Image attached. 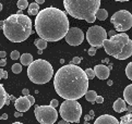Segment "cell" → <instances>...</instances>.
<instances>
[{"label": "cell", "mask_w": 132, "mask_h": 124, "mask_svg": "<svg viewBox=\"0 0 132 124\" xmlns=\"http://www.w3.org/2000/svg\"><path fill=\"white\" fill-rule=\"evenodd\" d=\"M54 87L61 98L78 100L88 90V78L80 66L67 64L57 71L54 77Z\"/></svg>", "instance_id": "6da1fadb"}, {"label": "cell", "mask_w": 132, "mask_h": 124, "mask_svg": "<svg viewBox=\"0 0 132 124\" xmlns=\"http://www.w3.org/2000/svg\"><path fill=\"white\" fill-rule=\"evenodd\" d=\"M69 28L67 14L58 8H45L36 15V33L38 34L39 38H43L46 41H58L62 39Z\"/></svg>", "instance_id": "7a4b0ae2"}, {"label": "cell", "mask_w": 132, "mask_h": 124, "mask_svg": "<svg viewBox=\"0 0 132 124\" xmlns=\"http://www.w3.org/2000/svg\"><path fill=\"white\" fill-rule=\"evenodd\" d=\"M3 34L12 42L26 40L33 33L31 19L24 14H12L3 21Z\"/></svg>", "instance_id": "3957f363"}, {"label": "cell", "mask_w": 132, "mask_h": 124, "mask_svg": "<svg viewBox=\"0 0 132 124\" xmlns=\"http://www.w3.org/2000/svg\"><path fill=\"white\" fill-rule=\"evenodd\" d=\"M63 6L69 15L87 23H94L101 0H63Z\"/></svg>", "instance_id": "277c9868"}, {"label": "cell", "mask_w": 132, "mask_h": 124, "mask_svg": "<svg viewBox=\"0 0 132 124\" xmlns=\"http://www.w3.org/2000/svg\"><path fill=\"white\" fill-rule=\"evenodd\" d=\"M103 47L107 55L118 60H126L132 56V40L126 33H119L110 39H105Z\"/></svg>", "instance_id": "5b68a950"}, {"label": "cell", "mask_w": 132, "mask_h": 124, "mask_svg": "<svg viewBox=\"0 0 132 124\" xmlns=\"http://www.w3.org/2000/svg\"><path fill=\"white\" fill-rule=\"evenodd\" d=\"M27 76L34 84H46L54 76V69L48 61L44 59L33 60L27 65Z\"/></svg>", "instance_id": "8992f818"}, {"label": "cell", "mask_w": 132, "mask_h": 124, "mask_svg": "<svg viewBox=\"0 0 132 124\" xmlns=\"http://www.w3.org/2000/svg\"><path fill=\"white\" fill-rule=\"evenodd\" d=\"M60 116L64 121L78 123L82 116V106L77 100L64 99V101L60 106Z\"/></svg>", "instance_id": "52a82bcc"}, {"label": "cell", "mask_w": 132, "mask_h": 124, "mask_svg": "<svg viewBox=\"0 0 132 124\" xmlns=\"http://www.w3.org/2000/svg\"><path fill=\"white\" fill-rule=\"evenodd\" d=\"M110 22L115 26L116 31L125 33L132 27V14L127 10H120L112 14Z\"/></svg>", "instance_id": "ba28073f"}, {"label": "cell", "mask_w": 132, "mask_h": 124, "mask_svg": "<svg viewBox=\"0 0 132 124\" xmlns=\"http://www.w3.org/2000/svg\"><path fill=\"white\" fill-rule=\"evenodd\" d=\"M36 120L40 124H54L58 119V112L56 108L49 106H37L34 110Z\"/></svg>", "instance_id": "9c48e42d"}, {"label": "cell", "mask_w": 132, "mask_h": 124, "mask_svg": "<svg viewBox=\"0 0 132 124\" xmlns=\"http://www.w3.org/2000/svg\"><path fill=\"white\" fill-rule=\"evenodd\" d=\"M86 39L92 47L101 48L103 47L104 40L107 39V32L105 31V28L100 25H94L87 30Z\"/></svg>", "instance_id": "30bf717a"}, {"label": "cell", "mask_w": 132, "mask_h": 124, "mask_svg": "<svg viewBox=\"0 0 132 124\" xmlns=\"http://www.w3.org/2000/svg\"><path fill=\"white\" fill-rule=\"evenodd\" d=\"M64 38H65V41L70 46H79L84 40V33L79 27H71L68 30Z\"/></svg>", "instance_id": "8fae6325"}, {"label": "cell", "mask_w": 132, "mask_h": 124, "mask_svg": "<svg viewBox=\"0 0 132 124\" xmlns=\"http://www.w3.org/2000/svg\"><path fill=\"white\" fill-rule=\"evenodd\" d=\"M31 102L29 101V99L26 98V96L24 97H19L18 99H15V103H14V107L16 109V111H20V112H26L29 111V109L31 108Z\"/></svg>", "instance_id": "7c38bea8"}, {"label": "cell", "mask_w": 132, "mask_h": 124, "mask_svg": "<svg viewBox=\"0 0 132 124\" xmlns=\"http://www.w3.org/2000/svg\"><path fill=\"white\" fill-rule=\"evenodd\" d=\"M94 72H95V76H97L100 79H107L109 77L110 70L104 64H97L94 68Z\"/></svg>", "instance_id": "4fadbf2b"}, {"label": "cell", "mask_w": 132, "mask_h": 124, "mask_svg": "<svg viewBox=\"0 0 132 124\" xmlns=\"http://www.w3.org/2000/svg\"><path fill=\"white\" fill-rule=\"evenodd\" d=\"M94 124H119V121L110 114H103L96 119Z\"/></svg>", "instance_id": "5bb4252c"}, {"label": "cell", "mask_w": 132, "mask_h": 124, "mask_svg": "<svg viewBox=\"0 0 132 124\" xmlns=\"http://www.w3.org/2000/svg\"><path fill=\"white\" fill-rule=\"evenodd\" d=\"M112 108H114V110L116 112H118V113L123 112V111H126V109H127L126 101L123 99H121V98H118L116 101L114 102V106H112Z\"/></svg>", "instance_id": "9a60e30c"}, {"label": "cell", "mask_w": 132, "mask_h": 124, "mask_svg": "<svg viewBox=\"0 0 132 124\" xmlns=\"http://www.w3.org/2000/svg\"><path fill=\"white\" fill-rule=\"evenodd\" d=\"M123 100L128 104L132 106V84L128 85V86L125 88V90H123Z\"/></svg>", "instance_id": "2e32d148"}, {"label": "cell", "mask_w": 132, "mask_h": 124, "mask_svg": "<svg viewBox=\"0 0 132 124\" xmlns=\"http://www.w3.org/2000/svg\"><path fill=\"white\" fill-rule=\"evenodd\" d=\"M7 99H8V94L6 92V89H4L3 85L0 83V109L6 104Z\"/></svg>", "instance_id": "e0dca14e"}, {"label": "cell", "mask_w": 132, "mask_h": 124, "mask_svg": "<svg viewBox=\"0 0 132 124\" xmlns=\"http://www.w3.org/2000/svg\"><path fill=\"white\" fill-rule=\"evenodd\" d=\"M20 61L22 65H30L33 62V56L31 54H23L22 56H20Z\"/></svg>", "instance_id": "ac0fdd59"}, {"label": "cell", "mask_w": 132, "mask_h": 124, "mask_svg": "<svg viewBox=\"0 0 132 124\" xmlns=\"http://www.w3.org/2000/svg\"><path fill=\"white\" fill-rule=\"evenodd\" d=\"M84 96H85V99L87 100V101L94 103V102H95V100H96L97 94H96L95 90H87V92L85 93V95H84Z\"/></svg>", "instance_id": "d6986e66"}, {"label": "cell", "mask_w": 132, "mask_h": 124, "mask_svg": "<svg viewBox=\"0 0 132 124\" xmlns=\"http://www.w3.org/2000/svg\"><path fill=\"white\" fill-rule=\"evenodd\" d=\"M108 17V12L105 9H98L96 12V19L100 21H105Z\"/></svg>", "instance_id": "ffe728a7"}, {"label": "cell", "mask_w": 132, "mask_h": 124, "mask_svg": "<svg viewBox=\"0 0 132 124\" xmlns=\"http://www.w3.org/2000/svg\"><path fill=\"white\" fill-rule=\"evenodd\" d=\"M34 44H35V46L37 47V48L42 49V50H44L47 47V41L45 39H43V38H37V39H35Z\"/></svg>", "instance_id": "44dd1931"}, {"label": "cell", "mask_w": 132, "mask_h": 124, "mask_svg": "<svg viewBox=\"0 0 132 124\" xmlns=\"http://www.w3.org/2000/svg\"><path fill=\"white\" fill-rule=\"evenodd\" d=\"M119 124H132V112L127 113L126 116L122 117L119 121Z\"/></svg>", "instance_id": "7402d4cb"}, {"label": "cell", "mask_w": 132, "mask_h": 124, "mask_svg": "<svg viewBox=\"0 0 132 124\" xmlns=\"http://www.w3.org/2000/svg\"><path fill=\"white\" fill-rule=\"evenodd\" d=\"M16 4L20 10H25V9L29 7V1H27V0H18Z\"/></svg>", "instance_id": "603a6c76"}, {"label": "cell", "mask_w": 132, "mask_h": 124, "mask_svg": "<svg viewBox=\"0 0 132 124\" xmlns=\"http://www.w3.org/2000/svg\"><path fill=\"white\" fill-rule=\"evenodd\" d=\"M12 72L14 73V74H19V73H21L22 72V64L21 63H14L12 65Z\"/></svg>", "instance_id": "cb8c5ba5"}, {"label": "cell", "mask_w": 132, "mask_h": 124, "mask_svg": "<svg viewBox=\"0 0 132 124\" xmlns=\"http://www.w3.org/2000/svg\"><path fill=\"white\" fill-rule=\"evenodd\" d=\"M126 75H127V77H128L129 79L132 81V61L129 62V64L127 65V68H126Z\"/></svg>", "instance_id": "d4e9b609"}, {"label": "cell", "mask_w": 132, "mask_h": 124, "mask_svg": "<svg viewBox=\"0 0 132 124\" xmlns=\"http://www.w3.org/2000/svg\"><path fill=\"white\" fill-rule=\"evenodd\" d=\"M84 72H85L88 81H89V79H93L94 77H95V72H94V69H86L85 71H84Z\"/></svg>", "instance_id": "484cf974"}, {"label": "cell", "mask_w": 132, "mask_h": 124, "mask_svg": "<svg viewBox=\"0 0 132 124\" xmlns=\"http://www.w3.org/2000/svg\"><path fill=\"white\" fill-rule=\"evenodd\" d=\"M11 59L12 60H18V59H20V52H19L18 50H13L11 52Z\"/></svg>", "instance_id": "4316f807"}, {"label": "cell", "mask_w": 132, "mask_h": 124, "mask_svg": "<svg viewBox=\"0 0 132 124\" xmlns=\"http://www.w3.org/2000/svg\"><path fill=\"white\" fill-rule=\"evenodd\" d=\"M27 12H29V14L30 15H37V14H38V12H39V10L38 9H29V10H27Z\"/></svg>", "instance_id": "83f0119b"}, {"label": "cell", "mask_w": 132, "mask_h": 124, "mask_svg": "<svg viewBox=\"0 0 132 124\" xmlns=\"http://www.w3.org/2000/svg\"><path fill=\"white\" fill-rule=\"evenodd\" d=\"M81 58H80V57H74V58L71 60V63L72 64H75V65H77V64H79L80 63V62H81Z\"/></svg>", "instance_id": "f1b7e54d"}, {"label": "cell", "mask_w": 132, "mask_h": 124, "mask_svg": "<svg viewBox=\"0 0 132 124\" xmlns=\"http://www.w3.org/2000/svg\"><path fill=\"white\" fill-rule=\"evenodd\" d=\"M50 106L53 107V108H57V107L59 106V101H58L57 99H53V100L50 101Z\"/></svg>", "instance_id": "f546056e"}, {"label": "cell", "mask_w": 132, "mask_h": 124, "mask_svg": "<svg viewBox=\"0 0 132 124\" xmlns=\"http://www.w3.org/2000/svg\"><path fill=\"white\" fill-rule=\"evenodd\" d=\"M8 78V73L7 71H3L2 69H0V78Z\"/></svg>", "instance_id": "4dcf8cb0"}, {"label": "cell", "mask_w": 132, "mask_h": 124, "mask_svg": "<svg viewBox=\"0 0 132 124\" xmlns=\"http://www.w3.org/2000/svg\"><path fill=\"white\" fill-rule=\"evenodd\" d=\"M29 9H38L39 10V4L38 3H36V2H33L31 4H29V7H27Z\"/></svg>", "instance_id": "1f68e13d"}, {"label": "cell", "mask_w": 132, "mask_h": 124, "mask_svg": "<svg viewBox=\"0 0 132 124\" xmlns=\"http://www.w3.org/2000/svg\"><path fill=\"white\" fill-rule=\"evenodd\" d=\"M26 98L27 99H29V101L31 102V104H32V106H33V104H34L35 103V98L34 97H33V96H31V95L29 94V95H26Z\"/></svg>", "instance_id": "d6a6232c"}, {"label": "cell", "mask_w": 132, "mask_h": 124, "mask_svg": "<svg viewBox=\"0 0 132 124\" xmlns=\"http://www.w3.org/2000/svg\"><path fill=\"white\" fill-rule=\"evenodd\" d=\"M95 54H96V48L95 47H91V48L88 49V55L89 56H94Z\"/></svg>", "instance_id": "836d02e7"}, {"label": "cell", "mask_w": 132, "mask_h": 124, "mask_svg": "<svg viewBox=\"0 0 132 124\" xmlns=\"http://www.w3.org/2000/svg\"><path fill=\"white\" fill-rule=\"evenodd\" d=\"M95 102H97V103H103V102H104V97H102V96H98V95H97Z\"/></svg>", "instance_id": "e575fe53"}, {"label": "cell", "mask_w": 132, "mask_h": 124, "mask_svg": "<svg viewBox=\"0 0 132 124\" xmlns=\"http://www.w3.org/2000/svg\"><path fill=\"white\" fill-rule=\"evenodd\" d=\"M6 64H7V60H6V58H3V59L0 60V66H6Z\"/></svg>", "instance_id": "d590c367"}, {"label": "cell", "mask_w": 132, "mask_h": 124, "mask_svg": "<svg viewBox=\"0 0 132 124\" xmlns=\"http://www.w3.org/2000/svg\"><path fill=\"white\" fill-rule=\"evenodd\" d=\"M22 94H23V95H24V96H26V95H29V94H30V92H29V89H27V88H24V89H23V90H22Z\"/></svg>", "instance_id": "8d00e7d4"}, {"label": "cell", "mask_w": 132, "mask_h": 124, "mask_svg": "<svg viewBox=\"0 0 132 124\" xmlns=\"http://www.w3.org/2000/svg\"><path fill=\"white\" fill-rule=\"evenodd\" d=\"M8 119V114L7 113H3L1 117H0V120H7Z\"/></svg>", "instance_id": "74e56055"}, {"label": "cell", "mask_w": 132, "mask_h": 124, "mask_svg": "<svg viewBox=\"0 0 132 124\" xmlns=\"http://www.w3.org/2000/svg\"><path fill=\"white\" fill-rule=\"evenodd\" d=\"M6 56H7V54H6V51H0V58H6Z\"/></svg>", "instance_id": "f35d334b"}, {"label": "cell", "mask_w": 132, "mask_h": 124, "mask_svg": "<svg viewBox=\"0 0 132 124\" xmlns=\"http://www.w3.org/2000/svg\"><path fill=\"white\" fill-rule=\"evenodd\" d=\"M114 35H116V31H109V33H108V36L112 37Z\"/></svg>", "instance_id": "ab89813d"}, {"label": "cell", "mask_w": 132, "mask_h": 124, "mask_svg": "<svg viewBox=\"0 0 132 124\" xmlns=\"http://www.w3.org/2000/svg\"><path fill=\"white\" fill-rule=\"evenodd\" d=\"M126 110L131 113V112H132V106H130V104H129V106H127V109H126Z\"/></svg>", "instance_id": "60d3db41"}, {"label": "cell", "mask_w": 132, "mask_h": 124, "mask_svg": "<svg viewBox=\"0 0 132 124\" xmlns=\"http://www.w3.org/2000/svg\"><path fill=\"white\" fill-rule=\"evenodd\" d=\"M21 116H22V112H20V111H16V112L14 113V117H16V118L21 117Z\"/></svg>", "instance_id": "b9f144b4"}, {"label": "cell", "mask_w": 132, "mask_h": 124, "mask_svg": "<svg viewBox=\"0 0 132 124\" xmlns=\"http://www.w3.org/2000/svg\"><path fill=\"white\" fill-rule=\"evenodd\" d=\"M35 2L38 3V4H43L45 2V0H35Z\"/></svg>", "instance_id": "7bdbcfd3"}, {"label": "cell", "mask_w": 132, "mask_h": 124, "mask_svg": "<svg viewBox=\"0 0 132 124\" xmlns=\"http://www.w3.org/2000/svg\"><path fill=\"white\" fill-rule=\"evenodd\" d=\"M58 124H70V122H68V121H64V120H62V121L58 122Z\"/></svg>", "instance_id": "ee69618b"}, {"label": "cell", "mask_w": 132, "mask_h": 124, "mask_svg": "<svg viewBox=\"0 0 132 124\" xmlns=\"http://www.w3.org/2000/svg\"><path fill=\"white\" fill-rule=\"evenodd\" d=\"M3 27V21H0V30H2Z\"/></svg>", "instance_id": "f6af8a7d"}, {"label": "cell", "mask_w": 132, "mask_h": 124, "mask_svg": "<svg viewBox=\"0 0 132 124\" xmlns=\"http://www.w3.org/2000/svg\"><path fill=\"white\" fill-rule=\"evenodd\" d=\"M115 1H119V2H126V1H130V0H115Z\"/></svg>", "instance_id": "bcb514c9"}, {"label": "cell", "mask_w": 132, "mask_h": 124, "mask_svg": "<svg viewBox=\"0 0 132 124\" xmlns=\"http://www.w3.org/2000/svg\"><path fill=\"white\" fill-rule=\"evenodd\" d=\"M37 54H38V55H42V54H43V50H42V49H38V52H37Z\"/></svg>", "instance_id": "7dc6e473"}, {"label": "cell", "mask_w": 132, "mask_h": 124, "mask_svg": "<svg viewBox=\"0 0 132 124\" xmlns=\"http://www.w3.org/2000/svg\"><path fill=\"white\" fill-rule=\"evenodd\" d=\"M107 84H108V85H112V81H108Z\"/></svg>", "instance_id": "c3c4849f"}, {"label": "cell", "mask_w": 132, "mask_h": 124, "mask_svg": "<svg viewBox=\"0 0 132 124\" xmlns=\"http://www.w3.org/2000/svg\"><path fill=\"white\" fill-rule=\"evenodd\" d=\"M22 11H23V10H19V11H18V14H22Z\"/></svg>", "instance_id": "681fc988"}, {"label": "cell", "mask_w": 132, "mask_h": 124, "mask_svg": "<svg viewBox=\"0 0 132 124\" xmlns=\"http://www.w3.org/2000/svg\"><path fill=\"white\" fill-rule=\"evenodd\" d=\"M12 124H23V123H21V122H14V123H12Z\"/></svg>", "instance_id": "f907efd6"}, {"label": "cell", "mask_w": 132, "mask_h": 124, "mask_svg": "<svg viewBox=\"0 0 132 124\" xmlns=\"http://www.w3.org/2000/svg\"><path fill=\"white\" fill-rule=\"evenodd\" d=\"M2 10V3H0V11Z\"/></svg>", "instance_id": "816d5d0a"}]
</instances>
